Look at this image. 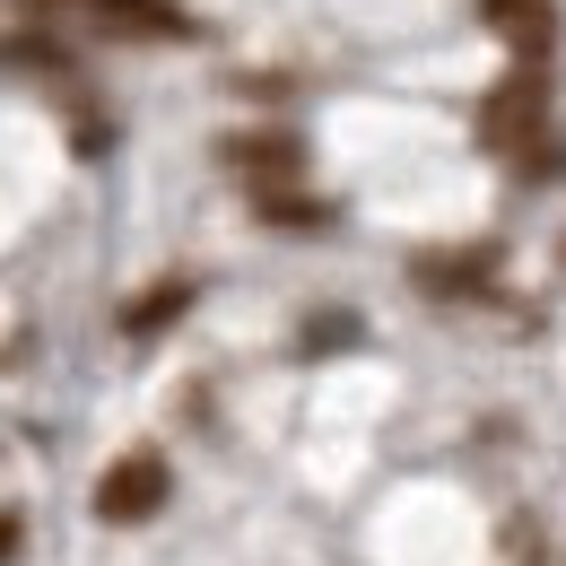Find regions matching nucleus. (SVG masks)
<instances>
[{
  "instance_id": "f03ea898",
  "label": "nucleus",
  "mask_w": 566,
  "mask_h": 566,
  "mask_svg": "<svg viewBox=\"0 0 566 566\" xmlns=\"http://www.w3.org/2000/svg\"><path fill=\"white\" fill-rule=\"evenodd\" d=\"M480 132H489V148H505V157H514L523 140H541V132H549V78H541V62H532L523 78H505V87L489 96Z\"/></svg>"
},
{
  "instance_id": "20e7f679",
  "label": "nucleus",
  "mask_w": 566,
  "mask_h": 566,
  "mask_svg": "<svg viewBox=\"0 0 566 566\" xmlns=\"http://www.w3.org/2000/svg\"><path fill=\"white\" fill-rule=\"evenodd\" d=\"M480 18L523 62H549V44H558V0H480Z\"/></svg>"
},
{
  "instance_id": "6e6552de",
  "label": "nucleus",
  "mask_w": 566,
  "mask_h": 566,
  "mask_svg": "<svg viewBox=\"0 0 566 566\" xmlns=\"http://www.w3.org/2000/svg\"><path fill=\"white\" fill-rule=\"evenodd\" d=\"M253 210H262V227H280V235H323L332 227V210L305 201V192H253Z\"/></svg>"
},
{
  "instance_id": "f257e3e1",
  "label": "nucleus",
  "mask_w": 566,
  "mask_h": 566,
  "mask_svg": "<svg viewBox=\"0 0 566 566\" xmlns=\"http://www.w3.org/2000/svg\"><path fill=\"white\" fill-rule=\"evenodd\" d=\"M166 496H175V471H166L157 444H140V453L105 462V480H96V523H105V532H140V523L166 514Z\"/></svg>"
},
{
  "instance_id": "1a4fd4ad",
  "label": "nucleus",
  "mask_w": 566,
  "mask_h": 566,
  "mask_svg": "<svg viewBox=\"0 0 566 566\" xmlns=\"http://www.w3.org/2000/svg\"><path fill=\"white\" fill-rule=\"evenodd\" d=\"M514 175H523V184H558V175H566V140H558V132L523 140V148H514Z\"/></svg>"
},
{
  "instance_id": "9d476101",
  "label": "nucleus",
  "mask_w": 566,
  "mask_h": 566,
  "mask_svg": "<svg viewBox=\"0 0 566 566\" xmlns=\"http://www.w3.org/2000/svg\"><path fill=\"white\" fill-rule=\"evenodd\" d=\"M357 340V314H314L305 323V357H332V349H349Z\"/></svg>"
},
{
  "instance_id": "0eeeda50",
  "label": "nucleus",
  "mask_w": 566,
  "mask_h": 566,
  "mask_svg": "<svg viewBox=\"0 0 566 566\" xmlns=\"http://www.w3.org/2000/svg\"><path fill=\"white\" fill-rule=\"evenodd\" d=\"M96 18H105L114 35H192V18H184L175 0H96Z\"/></svg>"
},
{
  "instance_id": "7ed1b4c3",
  "label": "nucleus",
  "mask_w": 566,
  "mask_h": 566,
  "mask_svg": "<svg viewBox=\"0 0 566 566\" xmlns=\"http://www.w3.org/2000/svg\"><path fill=\"white\" fill-rule=\"evenodd\" d=\"M227 157V175H244L253 192H287L296 175H305V140L296 132H235V140H218Z\"/></svg>"
},
{
  "instance_id": "423d86ee",
  "label": "nucleus",
  "mask_w": 566,
  "mask_h": 566,
  "mask_svg": "<svg viewBox=\"0 0 566 566\" xmlns=\"http://www.w3.org/2000/svg\"><path fill=\"white\" fill-rule=\"evenodd\" d=\"M192 314V280H157V287H140L132 305H123V332L132 340H157L166 323H184Z\"/></svg>"
},
{
  "instance_id": "39448f33",
  "label": "nucleus",
  "mask_w": 566,
  "mask_h": 566,
  "mask_svg": "<svg viewBox=\"0 0 566 566\" xmlns=\"http://www.w3.org/2000/svg\"><path fill=\"white\" fill-rule=\"evenodd\" d=\"M410 280H419L427 296H480V287L496 280V244H471V253H419Z\"/></svg>"
},
{
  "instance_id": "9b49d317",
  "label": "nucleus",
  "mask_w": 566,
  "mask_h": 566,
  "mask_svg": "<svg viewBox=\"0 0 566 566\" xmlns=\"http://www.w3.org/2000/svg\"><path fill=\"white\" fill-rule=\"evenodd\" d=\"M18 532H27V523H18V514H9V505H0V566L18 558Z\"/></svg>"
}]
</instances>
